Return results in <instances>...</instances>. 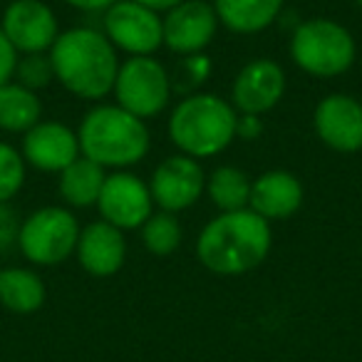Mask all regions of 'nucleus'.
I'll return each mask as SVG.
<instances>
[{
	"label": "nucleus",
	"instance_id": "dca6fc26",
	"mask_svg": "<svg viewBox=\"0 0 362 362\" xmlns=\"http://www.w3.org/2000/svg\"><path fill=\"white\" fill-rule=\"evenodd\" d=\"M75 256L82 271L95 278H110L122 271L127 258L124 231L107 221L87 223L77 238Z\"/></svg>",
	"mask_w": 362,
	"mask_h": 362
},
{
	"label": "nucleus",
	"instance_id": "5701e85b",
	"mask_svg": "<svg viewBox=\"0 0 362 362\" xmlns=\"http://www.w3.org/2000/svg\"><path fill=\"white\" fill-rule=\"evenodd\" d=\"M181 238H184V228L176 214L156 211L141 223V241L151 256H171L181 246Z\"/></svg>",
	"mask_w": 362,
	"mask_h": 362
},
{
	"label": "nucleus",
	"instance_id": "39448f33",
	"mask_svg": "<svg viewBox=\"0 0 362 362\" xmlns=\"http://www.w3.org/2000/svg\"><path fill=\"white\" fill-rule=\"evenodd\" d=\"M291 57L313 77H337L352 67L357 45L352 33L330 18H310L291 37Z\"/></svg>",
	"mask_w": 362,
	"mask_h": 362
},
{
	"label": "nucleus",
	"instance_id": "cd10ccee",
	"mask_svg": "<svg viewBox=\"0 0 362 362\" xmlns=\"http://www.w3.org/2000/svg\"><path fill=\"white\" fill-rule=\"evenodd\" d=\"M62 3L77 8V11H107L117 0H62Z\"/></svg>",
	"mask_w": 362,
	"mask_h": 362
},
{
	"label": "nucleus",
	"instance_id": "ddd939ff",
	"mask_svg": "<svg viewBox=\"0 0 362 362\" xmlns=\"http://www.w3.org/2000/svg\"><path fill=\"white\" fill-rule=\"evenodd\" d=\"M286 95V72L276 60L258 57L238 70L231 85V105L246 117L271 112Z\"/></svg>",
	"mask_w": 362,
	"mask_h": 362
},
{
	"label": "nucleus",
	"instance_id": "423d86ee",
	"mask_svg": "<svg viewBox=\"0 0 362 362\" xmlns=\"http://www.w3.org/2000/svg\"><path fill=\"white\" fill-rule=\"evenodd\" d=\"M80 231L72 211L62 206H42L21 223L18 246L35 266H57L75 253Z\"/></svg>",
	"mask_w": 362,
	"mask_h": 362
},
{
	"label": "nucleus",
	"instance_id": "b1692460",
	"mask_svg": "<svg viewBox=\"0 0 362 362\" xmlns=\"http://www.w3.org/2000/svg\"><path fill=\"white\" fill-rule=\"evenodd\" d=\"M25 184V159L16 146L0 141V204H8Z\"/></svg>",
	"mask_w": 362,
	"mask_h": 362
},
{
	"label": "nucleus",
	"instance_id": "2eb2a0df",
	"mask_svg": "<svg viewBox=\"0 0 362 362\" xmlns=\"http://www.w3.org/2000/svg\"><path fill=\"white\" fill-rule=\"evenodd\" d=\"M23 159L25 164L35 166L40 171L60 174L75 159H80V139L77 132H72L62 122H45L40 119L33 129L23 136Z\"/></svg>",
	"mask_w": 362,
	"mask_h": 362
},
{
	"label": "nucleus",
	"instance_id": "aec40b11",
	"mask_svg": "<svg viewBox=\"0 0 362 362\" xmlns=\"http://www.w3.org/2000/svg\"><path fill=\"white\" fill-rule=\"evenodd\" d=\"M105 166L95 164L87 156L75 159L65 171H60V194L70 206L87 209L97 206V199L105 187Z\"/></svg>",
	"mask_w": 362,
	"mask_h": 362
},
{
	"label": "nucleus",
	"instance_id": "9d476101",
	"mask_svg": "<svg viewBox=\"0 0 362 362\" xmlns=\"http://www.w3.org/2000/svg\"><path fill=\"white\" fill-rule=\"evenodd\" d=\"M102 221L112 223L119 231L141 228V223L151 216L154 199H151L149 184L139 179L132 171H115L107 174L105 187L97 199Z\"/></svg>",
	"mask_w": 362,
	"mask_h": 362
},
{
	"label": "nucleus",
	"instance_id": "9b49d317",
	"mask_svg": "<svg viewBox=\"0 0 362 362\" xmlns=\"http://www.w3.org/2000/svg\"><path fill=\"white\" fill-rule=\"evenodd\" d=\"M0 28L13 42L18 55L33 52H50L55 40L60 37V25L52 8L42 0H13L3 11Z\"/></svg>",
	"mask_w": 362,
	"mask_h": 362
},
{
	"label": "nucleus",
	"instance_id": "20e7f679",
	"mask_svg": "<svg viewBox=\"0 0 362 362\" xmlns=\"http://www.w3.org/2000/svg\"><path fill=\"white\" fill-rule=\"evenodd\" d=\"M238 136V112L231 102L211 92L181 100L169 117V139L192 159H211Z\"/></svg>",
	"mask_w": 362,
	"mask_h": 362
},
{
	"label": "nucleus",
	"instance_id": "412c9836",
	"mask_svg": "<svg viewBox=\"0 0 362 362\" xmlns=\"http://www.w3.org/2000/svg\"><path fill=\"white\" fill-rule=\"evenodd\" d=\"M42 119V102L37 92L8 82L0 87V129L25 134Z\"/></svg>",
	"mask_w": 362,
	"mask_h": 362
},
{
	"label": "nucleus",
	"instance_id": "c85d7f7f",
	"mask_svg": "<svg viewBox=\"0 0 362 362\" xmlns=\"http://www.w3.org/2000/svg\"><path fill=\"white\" fill-rule=\"evenodd\" d=\"M134 3H139V6L149 8V11H154V13H169L171 8H176L179 3H184V0H134Z\"/></svg>",
	"mask_w": 362,
	"mask_h": 362
},
{
	"label": "nucleus",
	"instance_id": "f3484780",
	"mask_svg": "<svg viewBox=\"0 0 362 362\" xmlns=\"http://www.w3.org/2000/svg\"><path fill=\"white\" fill-rule=\"evenodd\" d=\"M303 206V184L296 174L286 169H271L251 181V202L248 209L261 218L271 221H286L296 216Z\"/></svg>",
	"mask_w": 362,
	"mask_h": 362
},
{
	"label": "nucleus",
	"instance_id": "0eeeda50",
	"mask_svg": "<svg viewBox=\"0 0 362 362\" xmlns=\"http://www.w3.org/2000/svg\"><path fill=\"white\" fill-rule=\"evenodd\" d=\"M115 100L122 110L139 119L161 115L171 100V82L156 57H129L119 62L115 80Z\"/></svg>",
	"mask_w": 362,
	"mask_h": 362
},
{
	"label": "nucleus",
	"instance_id": "6ab92c4d",
	"mask_svg": "<svg viewBox=\"0 0 362 362\" xmlns=\"http://www.w3.org/2000/svg\"><path fill=\"white\" fill-rule=\"evenodd\" d=\"M47 288L30 268H3L0 271V305L16 315H30L45 305Z\"/></svg>",
	"mask_w": 362,
	"mask_h": 362
},
{
	"label": "nucleus",
	"instance_id": "4468645a",
	"mask_svg": "<svg viewBox=\"0 0 362 362\" xmlns=\"http://www.w3.org/2000/svg\"><path fill=\"white\" fill-rule=\"evenodd\" d=\"M317 139L332 151L355 154L362 149V105L350 95H327L313 112Z\"/></svg>",
	"mask_w": 362,
	"mask_h": 362
},
{
	"label": "nucleus",
	"instance_id": "a878e982",
	"mask_svg": "<svg viewBox=\"0 0 362 362\" xmlns=\"http://www.w3.org/2000/svg\"><path fill=\"white\" fill-rule=\"evenodd\" d=\"M18 50L13 47V42L6 37L3 28H0V87L8 85L16 75V65H18Z\"/></svg>",
	"mask_w": 362,
	"mask_h": 362
},
{
	"label": "nucleus",
	"instance_id": "1a4fd4ad",
	"mask_svg": "<svg viewBox=\"0 0 362 362\" xmlns=\"http://www.w3.org/2000/svg\"><path fill=\"white\" fill-rule=\"evenodd\" d=\"M149 192L159 211H187L206 192V174L199 159L187 154L166 156L151 174Z\"/></svg>",
	"mask_w": 362,
	"mask_h": 362
},
{
	"label": "nucleus",
	"instance_id": "a211bd4d",
	"mask_svg": "<svg viewBox=\"0 0 362 362\" xmlns=\"http://www.w3.org/2000/svg\"><path fill=\"white\" fill-rule=\"evenodd\" d=\"M286 0H214L218 23L236 35H256L278 21Z\"/></svg>",
	"mask_w": 362,
	"mask_h": 362
},
{
	"label": "nucleus",
	"instance_id": "7ed1b4c3",
	"mask_svg": "<svg viewBox=\"0 0 362 362\" xmlns=\"http://www.w3.org/2000/svg\"><path fill=\"white\" fill-rule=\"evenodd\" d=\"M82 156L105 169H119L139 164L151 146L144 119L129 115L119 105H97L82 117L77 129Z\"/></svg>",
	"mask_w": 362,
	"mask_h": 362
},
{
	"label": "nucleus",
	"instance_id": "c756f323",
	"mask_svg": "<svg viewBox=\"0 0 362 362\" xmlns=\"http://www.w3.org/2000/svg\"><path fill=\"white\" fill-rule=\"evenodd\" d=\"M357 6H360V8H362V0H357Z\"/></svg>",
	"mask_w": 362,
	"mask_h": 362
},
{
	"label": "nucleus",
	"instance_id": "f03ea898",
	"mask_svg": "<svg viewBox=\"0 0 362 362\" xmlns=\"http://www.w3.org/2000/svg\"><path fill=\"white\" fill-rule=\"evenodd\" d=\"M55 80L70 95L97 102L115 90L119 57L105 33L92 28H72L60 33L50 47Z\"/></svg>",
	"mask_w": 362,
	"mask_h": 362
},
{
	"label": "nucleus",
	"instance_id": "f257e3e1",
	"mask_svg": "<svg viewBox=\"0 0 362 362\" xmlns=\"http://www.w3.org/2000/svg\"><path fill=\"white\" fill-rule=\"evenodd\" d=\"M271 223L251 209L218 214L197 238V258L216 276H243L271 253Z\"/></svg>",
	"mask_w": 362,
	"mask_h": 362
},
{
	"label": "nucleus",
	"instance_id": "393cba45",
	"mask_svg": "<svg viewBox=\"0 0 362 362\" xmlns=\"http://www.w3.org/2000/svg\"><path fill=\"white\" fill-rule=\"evenodd\" d=\"M16 82L28 90L37 92L45 90L52 80H55V67H52L50 52H33V55L18 57L16 65Z\"/></svg>",
	"mask_w": 362,
	"mask_h": 362
},
{
	"label": "nucleus",
	"instance_id": "f8f14e48",
	"mask_svg": "<svg viewBox=\"0 0 362 362\" xmlns=\"http://www.w3.org/2000/svg\"><path fill=\"white\" fill-rule=\"evenodd\" d=\"M218 25L221 23L214 11V3L184 0L161 18L164 45L176 55H197L214 42Z\"/></svg>",
	"mask_w": 362,
	"mask_h": 362
},
{
	"label": "nucleus",
	"instance_id": "6e6552de",
	"mask_svg": "<svg viewBox=\"0 0 362 362\" xmlns=\"http://www.w3.org/2000/svg\"><path fill=\"white\" fill-rule=\"evenodd\" d=\"M105 37L132 57L154 55L164 45L161 16L134 0H117L105 11Z\"/></svg>",
	"mask_w": 362,
	"mask_h": 362
},
{
	"label": "nucleus",
	"instance_id": "bb28decb",
	"mask_svg": "<svg viewBox=\"0 0 362 362\" xmlns=\"http://www.w3.org/2000/svg\"><path fill=\"white\" fill-rule=\"evenodd\" d=\"M18 233H21V223L16 218L8 204H0V248H8L13 241H18Z\"/></svg>",
	"mask_w": 362,
	"mask_h": 362
},
{
	"label": "nucleus",
	"instance_id": "4be33fe9",
	"mask_svg": "<svg viewBox=\"0 0 362 362\" xmlns=\"http://www.w3.org/2000/svg\"><path fill=\"white\" fill-rule=\"evenodd\" d=\"M206 194L221 214L241 211L251 202V179L238 166H218L206 179Z\"/></svg>",
	"mask_w": 362,
	"mask_h": 362
}]
</instances>
